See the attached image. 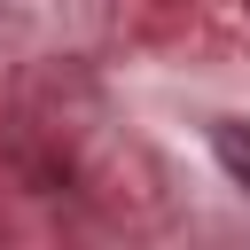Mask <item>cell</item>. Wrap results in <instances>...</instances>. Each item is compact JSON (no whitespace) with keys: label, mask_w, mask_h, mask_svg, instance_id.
I'll return each mask as SVG.
<instances>
[{"label":"cell","mask_w":250,"mask_h":250,"mask_svg":"<svg viewBox=\"0 0 250 250\" xmlns=\"http://www.w3.org/2000/svg\"><path fill=\"white\" fill-rule=\"evenodd\" d=\"M211 148H219V164H227V172L250 188V117H227V125L211 133Z\"/></svg>","instance_id":"cell-1"}]
</instances>
